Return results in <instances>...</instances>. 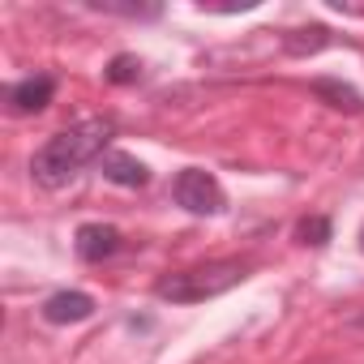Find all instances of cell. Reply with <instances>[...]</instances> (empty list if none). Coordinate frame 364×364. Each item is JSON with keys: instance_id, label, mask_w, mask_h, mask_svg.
<instances>
[{"instance_id": "obj_8", "label": "cell", "mask_w": 364, "mask_h": 364, "mask_svg": "<svg viewBox=\"0 0 364 364\" xmlns=\"http://www.w3.org/2000/svg\"><path fill=\"white\" fill-rule=\"evenodd\" d=\"M313 95H317V99H326L334 112H360V107H364L360 90H355V86H347V82H334V77H317V82H313Z\"/></svg>"}, {"instance_id": "obj_10", "label": "cell", "mask_w": 364, "mask_h": 364, "mask_svg": "<svg viewBox=\"0 0 364 364\" xmlns=\"http://www.w3.org/2000/svg\"><path fill=\"white\" fill-rule=\"evenodd\" d=\"M330 236H334V228H330V219H321V215H309V219L296 223V240H300V245L321 249V245H330Z\"/></svg>"}, {"instance_id": "obj_7", "label": "cell", "mask_w": 364, "mask_h": 364, "mask_svg": "<svg viewBox=\"0 0 364 364\" xmlns=\"http://www.w3.org/2000/svg\"><path fill=\"white\" fill-rule=\"evenodd\" d=\"M99 171L112 180V185H120V189H141V185H150V167H146L141 159L124 154V150H107V154L99 159Z\"/></svg>"}, {"instance_id": "obj_11", "label": "cell", "mask_w": 364, "mask_h": 364, "mask_svg": "<svg viewBox=\"0 0 364 364\" xmlns=\"http://www.w3.org/2000/svg\"><path fill=\"white\" fill-rule=\"evenodd\" d=\"M141 60L137 56H116L112 65H107V82L112 86H133V82H141Z\"/></svg>"}, {"instance_id": "obj_5", "label": "cell", "mask_w": 364, "mask_h": 364, "mask_svg": "<svg viewBox=\"0 0 364 364\" xmlns=\"http://www.w3.org/2000/svg\"><path fill=\"white\" fill-rule=\"evenodd\" d=\"M73 249H77L82 262L99 266V262H107V257L120 253V232L112 223H82L77 236H73Z\"/></svg>"}, {"instance_id": "obj_6", "label": "cell", "mask_w": 364, "mask_h": 364, "mask_svg": "<svg viewBox=\"0 0 364 364\" xmlns=\"http://www.w3.org/2000/svg\"><path fill=\"white\" fill-rule=\"evenodd\" d=\"M90 313H95V296H86V291H56L43 300V321H52V326H77Z\"/></svg>"}, {"instance_id": "obj_3", "label": "cell", "mask_w": 364, "mask_h": 364, "mask_svg": "<svg viewBox=\"0 0 364 364\" xmlns=\"http://www.w3.org/2000/svg\"><path fill=\"white\" fill-rule=\"evenodd\" d=\"M171 198L176 206H185L189 215H219L228 206V193L215 180V171L206 167H185L176 180H171Z\"/></svg>"}, {"instance_id": "obj_2", "label": "cell", "mask_w": 364, "mask_h": 364, "mask_svg": "<svg viewBox=\"0 0 364 364\" xmlns=\"http://www.w3.org/2000/svg\"><path fill=\"white\" fill-rule=\"evenodd\" d=\"M249 274H253V262L219 257V262H202V266H189V270H176V274L159 279L154 296L167 304H202V300H215V296L240 287Z\"/></svg>"}, {"instance_id": "obj_1", "label": "cell", "mask_w": 364, "mask_h": 364, "mask_svg": "<svg viewBox=\"0 0 364 364\" xmlns=\"http://www.w3.org/2000/svg\"><path fill=\"white\" fill-rule=\"evenodd\" d=\"M116 137V124L107 116H90V120H77L69 129H60L56 137H48L35 159H31V176H35V185L39 189H65L69 180L107 154V141Z\"/></svg>"}, {"instance_id": "obj_9", "label": "cell", "mask_w": 364, "mask_h": 364, "mask_svg": "<svg viewBox=\"0 0 364 364\" xmlns=\"http://www.w3.org/2000/svg\"><path fill=\"white\" fill-rule=\"evenodd\" d=\"M326 43H330V31H326V26H309V31H291V35H283V48H287L291 56L321 52Z\"/></svg>"}, {"instance_id": "obj_4", "label": "cell", "mask_w": 364, "mask_h": 364, "mask_svg": "<svg viewBox=\"0 0 364 364\" xmlns=\"http://www.w3.org/2000/svg\"><path fill=\"white\" fill-rule=\"evenodd\" d=\"M52 95H56V77H52V73H35V77L14 82L5 99H9V112H18V116H35V112H43V107L52 103Z\"/></svg>"}, {"instance_id": "obj_12", "label": "cell", "mask_w": 364, "mask_h": 364, "mask_svg": "<svg viewBox=\"0 0 364 364\" xmlns=\"http://www.w3.org/2000/svg\"><path fill=\"white\" fill-rule=\"evenodd\" d=\"M343 326H347V330H360V334H364V309L347 313V317H343Z\"/></svg>"}, {"instance_id": "obj_13", "label": "cell", "mask_w": 364, "mask_h": 364, "mask_svg": "<svg viewBox=\"0 0 364 364\" xmlns=\"http://www.w3.org/2000/svg\"><path fill=\"white\" fill-rule=\"evenodd\" d=\"M360 249H364V228H360Z\"/></svg>"}]
</instances>
